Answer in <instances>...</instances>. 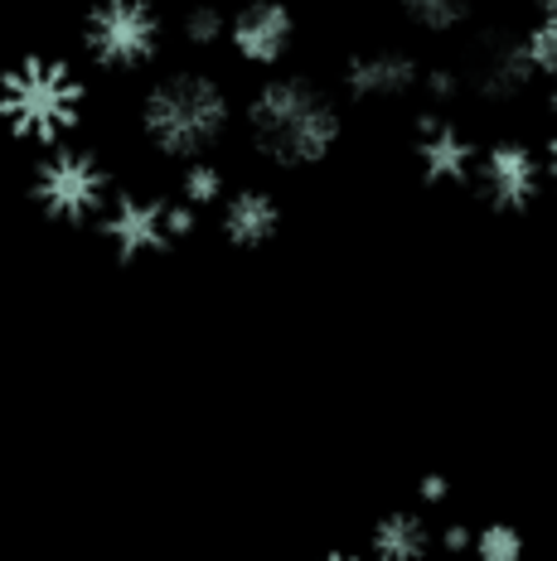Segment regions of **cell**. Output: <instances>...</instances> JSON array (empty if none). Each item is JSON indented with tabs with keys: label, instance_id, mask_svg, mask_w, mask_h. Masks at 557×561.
Returning <instances> with one entry per match:
<instances>
[{
	"label": "cell",
	"instance_id": "cell-4",
	"mask_svg": "<svg viewBox=\"0 0 557 561\" xmlns=\"http://www.w3.org/2000/svg\"><path fill=\"white\" fill-rule=\"evenodd\" d=\"M30 198L54 224H88V218H102V208H107L112 174L102 165L98 150L59 140V146H49L34 160Z\"/></svg>",
	"mask_w": 557,
	"mask_h": 561
},
{
	"label": "cell",
	"instance_id": "cell-13",
	"mask_svg": "<svg viewBox=\"0 0 557 561\" xmlns=\"http://www.w3.org/2000/svg\"><path fill=\"white\" fill-rule=\"evenodd\" d=\"M368 552L374 561H427L432 552V533H427V523L417 518V513H388V518L374 523V533H368Z\"/></svg>",
	"mask_w": 557,
	"mask_h": 561
},
{
	"label": "cell",
	"instance_id": "cell-21",
	"mask_svg": "<svg viewBox=\"0 0 557 561\" xmlns=\"http://www.w3.org/2000/svg\"><path fill=\"white\" fill-rule=\"evenodd\" d=\"M470 528H461V523H451L446 533H441V547H446V552H470Z\"/></svg>",
	"mask_w": 557,
	"mask_h": 561
},
{
	"label": "cell",
	"instance_id": "cell-8",
	"mask_svg": "<svg viewBox=\"0 0 557 561\" xmlns=\"http://www.w3.org/2000/svg\"><path fill=\"white\" fill-rule=\"evenodd\" d=\"M166 204L170 198L156 194H112L107 208L98 218V232L107 238V248L122 256V262H141V256H156L170 248V232H166Z\"/></svg>",
	"mask_w": 557,
	"mask_h": 561
},
{
	"label": "cell",
	"instance_id": "cell-15",
	"mask_svg": "<svg viewBox=\"0 0 557 561\" xmlns=\"http://www.w3.org/2000/svg\"><path fill=\"white\" fill-rule=\"evenodd\" d=\"M398 10L412 20L417 30L427 34H451V30H466L480 10V0H398Z\"/></svg>",
	"mask_w": 557,
	"mask_h": 561
},
{
	"label": "cell",
	"instance_id": "cell-10",
	"mask_svg": "<svg viewBox=\"0 0 557 561\" xmlns=\"http://www.w3.org/2000/svg\"><path fill=\"white\" fill-rule=\"evenodd\" d=\"M228 44L242 64H258V68H272L292 54V39H296V20L282 0H248L234 20H228Z\"/></svg>",
	"mask_w": 557,
	"mask_h": 561
},
{
	"label": "cell",
	"instance_id": "cell-6",
	"mask_svg": "<svg viewBox=\"0 0 557 561\" xmlns=\"http://www.w3.org/2000/svg\"><path fill=\"white\" fill-rule=\"evenodd\" d=\"M461 83H466L480 102H519L528 92L533 78V64H528V49H524V34L509 30V25H485L475 30L470 49H466V68H461Z\"/></svg>",
	"mask_w": 557,
	"mask_h": 561
},
{
	"label": "cell",
	"instance_id": "cell-3",
	"mask_svg": "<svg viewBox=\"0 0 557 561\" xmlns=\"http://www.w3.org/2000/svg\"><path fill=\"white\" fill-rule=\"evenodd\" d=\"M0 122L20 140L34 146H59L83 122V83L64 58L30 54L15 68L0 73Z\"/></svg>",
	"mask_w": 557,
	"mask_h": 561
},
{
	"label": "cell",
	"instance_id": "cell-5",
	"mask_svg": "<svg viewBox=\"0 0 557 561\" xmlns=\"http://www.w3.org/2000/svg\"><path fill=\"white\" fill-rule=\"evenodd\" d=\"M166 20L156 0H98L83 20V49L107 73H132L160 54Z\"/></svg>",
	"mask_w": 557,
	"mask_h": 561
},
{
	"label": "cell",
	"instance_id": "cell-11",
	"mask_svg": "<svg viewBox=\"0 0 557 561\" xmlns=\"http://www.w3.org/2000/svg\"><path fill=\"white\" fill-rule=\"evenodd\" d=\"M417 170L427 184H466L475 174V146L441 112L417 116Z\"/></svg>",
	"mask_w": 557,
	"mask_h": 561
},
{
	"label": "cell",
	"instance_id": "cell-1",
	"mask_svg": "<svg viewBox=\"0 0 557 561\" xmlns=\"http://www.w3.org/2000/svg\"><path fill=\"white\" fill-rule=\"evenodd\" d=\"M242 122H248L252 150L262 160H272L276 170L320 165L344 131L334 98L306 73L266 78L248 98V107H242Z\"/></svg>",
	"mask_w": 557,
	"mask_h": 561
},
{
	"label": "cell",
	"instance_id": "cell-17",
	"mask_svg": "<svg viewBox=\"0 0 557 561\" xmlns=\"http://www.w3.org/2000/svg\"><path fill=\"white\" fill-rule=\"evenodd\" d=\"M470 557L475 561H524V533L514 523H490L470 537Z\"/></svg>",
	"mask_w": 557,
	"mask_h": 561
},
{
	"label": "cell",
	"instance_id": "cell-2",
	"mask_svg": "<svg viewBox=\"0 0 557 561\" xmlns=\"http://www.w3.org/2000/svg\"><path fill=\"white\" fill-rule=\"evenodd\" d=\"M234 122V102L218 78L180 68L146 88L141 98V136L166 160H204L224 140Z\"/></svg>",
	"mask_w": 557,
	"mask_h": 561
},
{
	"label": "cell",
	"instance_id": "cell-14",
	"mask_svg": "<svg viewBox=\"0 0 557 561\" xmlns=\"http://www.w3.org/2000/svg\"><path fill=\"white\" fill-rule=\"evenodd\" d=\"M524 49H528L533 78H538V83H548V112L557 122V10H548V15H533V25L524 34Z\"/></svg>",
	"mask_w": 557,
	"mask_h": 561
},
{
	"label": "cell",
	"instance_id": "cell-7",
	"mask_svg": "<svg viewBox=\"0 0 557 561\" xmlns=\"http://www.w3.org/2000/svg\"><path fill=\"white\" fill-rule=\"evenodd\" d=\"M475 184L495 214H528L543 190V156L528 140L499 136L485 150H475Z\"/></svg>",
	"mask_w": 557,
	"mask_h": 561
},
{
	"label": "cell",
	"instance_id": "cell-23",
	"mask_svg": "<svg viewBox=\"0 0 557 561\" xmlns=\"http://www.w3.org/2000/svg\"><path fill=\"white\" fill-rule=\"evenodd\" d=\"M543 180L557 190V131H553V140H548V150H543Z\"/></svg>",
	"mask_w": 557,
	"mask_h": 561
},
{
	"label": "cell",
	"instance_id": "cell-18",
	"mask_svg": "<svg viewBox=\"0 0 557 561\" xmlns=\"http://www.w3.org/2000/svg\"><path fill=\"white\" fill-rule=\"evenodd\" d=\"M180 30H184V39H190L194 49H208V44H218L228 34V15L218 5H190L184 10V20H180Z\"/></svg>",
	"mask_w": 557,
	"mask_h": 561
},
{
	"label": "cell",
	"instance_id": "cell-20",
	"mask_svg": "<svg viewBox=\"0 0 557 561\" xmlns=\"http://www.w3.org/2000/svg\"><path fill=\"white\" fill-rule=\"evenodd\" d=\"M194 224H200V214H194L190 204H180V198H170V204H166V232H170V242L190 238Z\"/></svg>",
	"mask_w": 557,
	"mask_h": 561
},
{
	"label": "cell",
	"instance_id": "cell-12",
	"mask_svg": "<svg viewBox=\"0 0 557 561\" xmlns=\"http://www.w3.org/2000/svg\"><path fill=\"white\" fill-rule=\"evenodd\" d=\"M218 228H224V238L234 242V248L258 252L276 238V228H282V204H276L266 190H238V194L224 198Z\"/></svg>",
	"mask_w": 557,
	"mask_h": 561
},
{
	"label": "cell",
	"instance_id": "cell-22",
	"mask_svg": "<svg viewBox=\"0 0 557 561\" xmlns=\"http://www.w3.org/2000/svg\"><path fill=\"white\" fill-rule=\"evenodd\" d=\"M446 494H451V484H446L441 474H427V479H422V499H427V504H441Z\"/></svg>",
	"mask_w": 557,
	"mask_h": 561
},
{
	"label": "cell",
	"instance_id": "cell-24",
	"mask_svg": "<svg viewBox=\"0 0 557 561\" xmlns=\"http://www.w3.org/2000/svg\"><path fill=\"white\" fill-rule=\"evenodd\" d=\"M320 561H359V557H350V552H330V557H320Z\"/></svg>",
	"mask_w": 557,
	"mask_h": 561
},
{
	"label": "cell",
	"instance_id": "cell-16",
	"mask_svg": "<svg viewBox=\"0 0 557 561\" xmlns=\"http://www.w3.org/2000/svg\"><path fill=\"white\" fill-rule=\"evenodd\" d=\"M218 198H228V180L218 165H208V160H190L180 174V204H190L194 214L200 208H214Z\"/></svg>",
	"mask_w": 557,
	"mask_h": 561
},
{
	"label": "cell",
	"instance_id": "cell-19",
	"mask_svg": "<svg viewBox=\"0 0 557 561\" xmlns=\"http://www.w3.org/2000/svg\"><path fill=\"white\" fill-rule=\"evenodd\" d=\"M422 92L432 107H446V102H456L466 83H461V68H422Z\"/></svg>",
	"mask_w": 557,
	"mask_h": 561
},
{
	"label": "cell",
	"instance_id": "cell-9",
	"mask_svg": "<svg viewBox=\"0 0 557 561\" xmlns=\"http://www.w3.org/2000/svg\"><path fill=\"white\" fill-rule=\"evenodd\" d=\"M340 83L354 102H398L422 88V64L408 49H359L344 58Z\"/></svg>",
	"mask_w": 557,
	"mask_h": 561
}]
</instances>
